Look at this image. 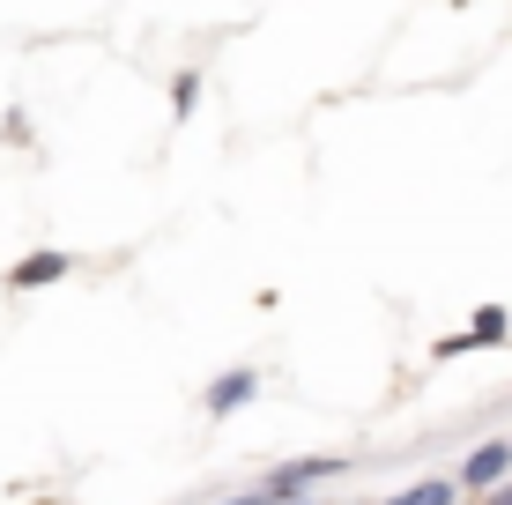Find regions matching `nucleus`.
<instances>
[{"label": "nucleus", "instance_id": "1", "mask_svg": "<svg viewBox=\"0 0 512 505\" xmlns=\"http://www.w3.org/2000/svg\"><path fill=\"white\" fill-rule=\"evenodd\" d=\"M342 454H305V461H282V468H268L260 483H245L238 491V505H297V498H312L320 483H334L342 476Z\"/></svg>", "mask_w": 512, "mask_h": 505}, {"label": "nucleus", "instance_id": "2", "mask_svg": "<svg viewBox=\"0 0 512 505\" xmlns=\"http://www.w3.org/2000/svg\"><path fill=\"white\" fill-rule=\"evenodd\" d=\"M512 483V439H483L475 454L461 461V491H475V498H498Z\"/></svg>", "mask_w": 512, "mask_h": 505}, {"label": "nucleus", "instance_id": "3", "mask_svg": "<svg viewBox=\"0 0 512 505\" xmlns=\"http://www.w3.org/2000/svg\"><path fill=\"white\" fill-rule=\"evenodd\" d=\"M253 394H260V372H253V364H231V372H216V379H208L201 409H208V416L223 424V416H238L245 402H253Z\"/></svg>", "mask_w": 512, "mask_h": 505}, {"label": "nucleus", "instance_id": "4", "mask_svg": "<svg viewBox=\"0 0 512 505\" xmlns=\"http://www.w3.org/2000/svg\"><path fill=\"white\" fill-rule=\"evenodd\" d=\"M75 275V253H30L8 268V290H45V283H67Z\"/></svg>", "mask_w": 512, "mask_h": 505}, {"label": "nucleus", "instance_id": "5", "mask_svg": "<svg viewBox=\"0 0 512 505\" xmlns=\"http://www.w3.org/2000/svg\"><path fill=\"white\" fill-rule=\"evenodd\" d=\"M468 491H461V476H423V483H401L386 505H461Z\"/></svg>", "mask_w": 512, "mask_h": 505}, {"label": "nucleus", "instance_id": "6", "mask_svg": "<svg viewBox=\"0 0 512 505\" xmlns=\"http://www.w3.org/2000/svg\"><path fill=\"white\" fill-rule=\"evenodd\" d=\"M468 335H475V350H490V342H505V335H512V312H505V305H475Z\"/></svg>", "mask_w": 512, "mask_h": 505}, {"label": "nucleus", "instance_id": "7", "mask_svg": "<svg viewBox=\"0 0 512 505\" xmlns=\"http://www.w3.org/2000/svg\"><path fill=\"white\" fill-rule=\"evenodd\" d=\"M483 505H512V483H505V491H498V498H483Z\"/></svg>", "mask_w": 512, "mask_h": 505}, {"label": "nucleus", "instance_id": "8", "mask_svg": "<svg viewBox=\"0 0 512 505\" xmlns=\"http://www.w3.org/2000/svg\"><path fill=\"white\" fill-rule=\"evenodd\" d=\"M297 505H320V498H297Z\"/></svg>", "mask_w": 512, "mask_h": 505}]
</instances>
